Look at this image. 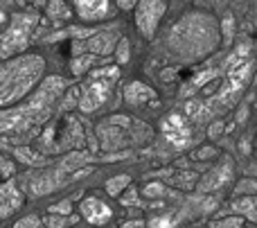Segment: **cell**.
<instances>
[{
	"label": "cell",
	"mask_w": 257,
	"mask_h": 228,
	"mask_svg": "<svg viewBox=\"0 0 257 228\" xmlns=\"http://www.w3.org/2000/svg\"><path fill=\"white\" fill-rule=\"evenodd\" d=\"M45 77V59L36 52H23L0 59V108L21 102Z\"/></svg>",
	"instance_id": "7a4b0ae2"
},
{
	"label": "cell",
	"mask_w": 257,
	"mask_h": 228,
	"mask_svg": "<svg viewBox=\"0 0 257 228\" xmlns=\"http://www.w3.org/2000/svg\"><path fill=\"white\" fill-rule=\"evenodd\" d=\"M66 88L68 81L63 77H43L36 90H32L27 97L7 108H0V138L21 136L23 140H30L32 134H36L52 118Z\"/></svg>",
	"instance_id": "6da1fadb"
},
{
	"label": "cell",
	"mask_w": 257,
	"mask_h": 228,
	"mask_svg": "<svg viewBox=\"0 0 257 228\" xmlns=\"http://www.w3.org/2000/svg\"><path fill=\"white\" fill-rule=\"evenodd\" d=\"M230 172H232V165H230V161L226 158V163H223L219 170H214L212 174H210L208 179L201 183V190H214V188H219L221 183H226V179L230 176Z\"/></svg>",
	"instance_id": "5bb4252c"
},
{
	"label": "cell",
	"mask_w": 257,
	"mask_h": 228,
	"mask_svg": "<svg viewBox=\"0 0 257 228\" xmlns=\"http://www.w3.org/2000/svg\"><path fill=\"white\" fill-rule=\"evenodd\" d=\"M122 203H136V190H131L126 194V199H122Z\"/></svg>",
	"instance_id": "d4e9b609"
},
{
	"label": "cell",
	"mask_w": 257,
	"mask_h": 228,
	"mask_svg": "<svg viewBox=\"0 0 257 228\" xmlns=\"http://www.w3.org/2000/svg\"><path fill=\"white\" fill-rule=\"evenodd\" d=\"M48 18H52V21H68V18H70V7H68L63 0H50Z\"/></svg>",
	"instance_id": "9a60e30c"
},
{
	"label": "cell",
	"mask_w": 257,
	"mask_h": 228,
	"mask_svg": "<svg viewBox=\"0 0 257 228\" xmlns=\"http://www.w3.org/2000/svg\"><path fill=\"white\" fill-rule=\"evenodd\" d=\"M93 63H95V54H90V52L77 54V57L72 59V63H70V70L75 72V75H84V72L88 70Z\"/></svg>",
	"instance_id": "2e32d148"
},
{
	"label": "cell",
	"mask_w": 257,
	"mask_h": 228,
	"mask_svg": "<svg viewBox=\"0 0 257 228\" xmlns=\"http://www.w3.org/2000/svg\"><path fill=\"white\" fill-rule=\"evenodd\" d=\"M41 23L36 12H16L7 18L5 30L0 32V59H9L27 52L34 41V32Z\"/></svg>",
	"instance_id": "277c9868"
},
{
	"label": "cell",
	"mask_w": 257,
	"mask_h": 228,
	"mask_svg": "<svg viewBox=\"0 0 257 228\" xmlns=\"http://www.w3.org/2000/svg\"><path fill=\"white\" fill-rule=\"evenodd\" d=\"M115 61H117V66L128 61V39H124V36H122L115 45Z\"/></svg>",
	"instance_id": "44dd1931"
},
{
	"label": "cell",
	"mask_w": 257,
	"mask_h": 228,
	"mask_svg": "<svg viewBox=\"0 0 257 228\" xmlns=\"http://www.w3.org/2000/svg\"><path fill=\"white\" fill-rule=\"evenodd\" d=\"M138 5V0H117V7L124 9V12H128V9H133Z\"/></svg>",
	"instance_id": "603a6c76"
},
{
	"label": "cell",
	"mask_w": 257,
	"mask_h": 228,
	"mask_svg": "<svg viewBox=\"0 0 257 228\" xmlns=\"http://www.w3.org/2000/svg\"><path fill=\"white\" fill-rule=\"evenodd\" d=\"M128 181H131V179H128L126 174L113 176V179H111V181H108V183H106V192L115 197V194H120V192H122V188H128Z\"/></svg>",
	"instance_id": "ac0fdd59"
},
{
	"label": "cell",
	"mask_w": 257,
	"mask_h": 228,
	"mask_svg": "<svg viewBox=\"0 0 257 228\" xmlns=\"http://www.w3.org/2000/svg\"><path fill=\"white\" fill-rule=\"evenodd\" d=\"M235 210L241 212L244 217H248V219L257 221V197L255 199H241V201L235 203Z\"/></svg>",
	"instance_id": "e0dca14e"
},
{
	"label": "cell",
	"mask_w": 257,
	"mask_h": 228,
	"mask_svg": "<svg viewBox=\"0 0 257 228\" xmlns=\"http://www.w3.org/2000/svg\"><path fill=\"white\" fill-rule=\"evenodd\" d=\"M156 99V90L151 86L142 84V81H131L124 88V102L131 106H142V104Z\"/></svg>",
	"instance_id": "4fadbf2b"
},
{
	"label": "cell",
	"mask_w": 257,
	"mask_h": 228,
	"mask_svg": "<svg viewBox=\"0 0 257 228\" xmlns=\"http://www.w3.org/2000/svg\"><path fill=\"white\" fill-rule=\"evenodd\" d=\"M23 206H25V194L16 183V179L12 176V179L0 181V221L16 215Z\"/></svg>",
	"instance_id": "ba28073f"
},
{
	"label": "cell",
	"mask_w": 257,
	"mask_h": 228,
	"mask_svg": "<svg viewBox=\"0 0 257 228\" xmlns=\"http://www.w3.org/2000/svg\"><path fill=\"white\" fill-rule=\"evenodd\" d=\"M79 212H81V217H84L88 224H93V226H104L113 217L111 206H108L106 201H102V199H97V197L81 199Z\"/></svg>",
	"instance_id": "30bf717a"
},
{
	"label": "cell",
	"mask_w": 257,
	"mask_h": 228,
	"mask_svg": "<svg viewBox=\"0 0 257 228\" xmlns=\"http://www.w3.org/2000/svg\"><path fill=\"white\" fill-rule=\"evenodd\" d=\"M72 7H75L77 16L86 23L93 21H102L108 16L111 12V0H72Z\"/></svg>",
	"instance_id": "8fae6325"
},
{
	"label": "cell",
	"mask_w": 257,
	"mask_h": 228,
	"mask_svg": "<svg viewBox=\"0 0 257 228\" xmlns=\"http://www.w3.org/2000/svg\"><path fill=\"white\" fill-rule=\"evenodd\" d=\"M5 23H7V14L0 9V27H5Z\"/></svg>",
	"instance_id": "484cf974"
},
{
	"label": "cell",
	"mask_w": 257,
	"mask_h": 228,
	"mask_svg": "<svg viewBox=\"0 0 257 228\" xmlns=\"http://www.w3.org/2000/svg\"><path fill=\"white\" fill-rule=\"evenodd\" d=\"M81 145H84L81 122L75 116H63L59 120H54L50 127H45L36 147L43 154H57L63 152V149H77Z\"/></svg>",
	"instance_id": "8992f818"
},
{
	"label": "cell",
	"mask_w": 257,
	"mask_h": 228,
	"mask_svg": "<svg viewBox=\"0 0 257 228\" xmlns=\"http://www.w3.org/2000/svg\"><path fill=\"white\" fill-rule=\"evenodd\" d=\"M115 45H117V36L111 34V32H102V34H93L84 45H77V50L86 48L95 57H104V54H111V50Z\"/></svg>",
	"instance_id": "7c38bea8"
},
{
	"label": "cell",
	"mask_w": 257,
	"mask_h": 228,
	"mask_svg": "<svg viewBox=\"0 0 257 228\" xmlns=\"http://www.w3.org/2000/svg\"><path fill=\"white\" fill-rule=\"evenodd\" d=\"M219 43L217 27L208 14H190L169 34V48L183 59L208 57Z\"/></svg>",
	"instance_id": "3957f363"
},
{
	"label": "cell",
	"mask_w": 257,
	"mask_h": 228,
	"mask_svg": "<svg viewBox=\"0 0 257 228\" xmlns=\"http://www.w3.org/2000/svg\"><path fill=\"white\" fill-rule=\"evenodd\" d=\"M165 9V0H138L136 5V25L142 32V36L151 39L156 34V27H158L160 18H163Z\"/></svg>",
	"instance_id": "52a82bcc"
},
{
	"label": "cell",
	"mask_w": 257,
	"mask_h": 228,
	"mask_svg": "<svg viewBox=\"0 0 257 228\" xmlns=\"http://www.w3.org/2000/svg\"><path fill=\"white\" fill-rule=\"evenodd\" d=\"M14 172H16V163L12 158H7L5 154H0V181L12 179Z\"/></svg>",
	"instance_id": "d6986e66"
},
{
	"label": "cell",
	"mask_w": 257,
	"mask_h": 228,
	"mask_svg": "<svg viewBox=\"0 0 257 228\" xmlns=\"http://www.w3.org/2000/svg\"><path fill=\"white\" fill-rule=\"evenodd\" d=\"M117 79H120V66H102L97 70H90V75L79 88L77 108L81 113H95L97 108H102L111 97V90Z\"/></svg>",
	"instance_id": "5b68a950"
},
{
	"label": "cell",
	"mask_w": 257,
	"mask_h": 228,
	"mask_svg": "<svg viewBox=\"0 0 257 228\" xmlns=\"http://www.w3.org/2000/svg\"><path fill=\"white\" fill-rule=\"evenodd\" d=\"M221 34H223V43L228 45L232 41V34H235V18H232V14H226V18H223Z\"/></svg>",
	"instance_id": "ffe728a7"
},
{
	"label": "cell",
	"mask_w": 257,
	"mask_h": 228,
	"mask_svg": "<svg viewBox=\"0 0 257 228\" xmlns=\"http://www.w3.org/2000/svg\"><path fill=\"white\" fill-rule=\"evenodd\" d=\"M160 129H163L165 138L169 140V145H174V147H185L192 136L190 125H187L185 118L178 116V113H172V116L165 118V120L160 122Z\"/></svg>",
	"instance_id": "9c48e42d"
},
{
	"label": "cell",
	"mask_w": 257,
	"mask_h": 228,
	"mask_svg": "<svg viewBox=\"0 0 257 228\" xmlns=\"http://www.w3.org/2000/svg\"><path fill=\"white\" fill-rule=\"evenodd\" d=\"M41 226H43V224H41V217L39 215H27V217H21L14 228H41Z\"/></svg>",
	"instance_id": "7402d4cb"
},
{
	"label": "cell",
	"mask_w": 257,
	"mask_h": 228,
	"mask_svg": "<svg viewBox=\"0 0 257 228\" xmlns=\"http://www.w3.org/2000/svg\"><path fill=\"white\" fill-rule=\"evenodd\" d=\"M52 212H70V203H61V206H54V208H50Z\"/></svg>",
	"instance_id": "cb8c5ba5"
}]
</instances>
